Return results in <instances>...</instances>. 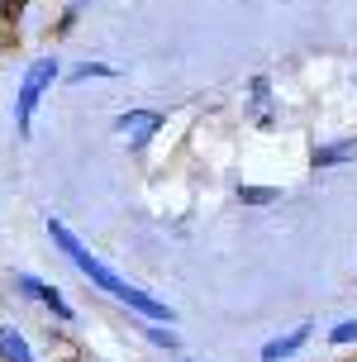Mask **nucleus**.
I'll use <instances>...</instances> for the list:
<instances>
[{"mask_svg": "<svg viewBox=\"0 0 357 362\" xmlns=\"http://www.w3.org/2000/svg\"><path fill=\"white\" fill-rule=\"evenodd\" d=\"M53 238L62 243V253H67L71 262H76V267L86 272V276H90V281H95L100 291H110L115 300H124V305H134L139 315H148V320H172V310H167V305H158L153 296H143L139 286H129V281H119V276H115V272H110L105 262H95V257H90L86 248H81V243H76V238H71L67 229H62V224H53Z\"/></svg>", "mask_w": 357, "mask_h": 362, "instance_id": "f257e3e1", "label": "nucleus"}, {"mask_svg": "<svg viewBox=\"0 0 357 362\" xmlns=\"http://www.w3.org/2000/svg\"><path fill=\"white\" fill-rule=\"evenodd\" d=\"M53 76H57V62H53V57H43V62H34V67H29L24 86H19V100H15V119H19V129H29V115H34L38 95L48 90V81H53Z\"/></svg>", "mask_w": 357, "mask_h": 362, "instance_id": "f03ea898", "label": "nucleus"}, {"mask_svg": "<svg viewBox=\"0 0 357 362\" xmlns=\"http://www.w3.org/2000/svg\"><path fill=\"white\" fill-rule=\"evenodd\" d=\"M158 129H162V115H153V110H134V115L119 119V139H124L129 148H139V144H148Z\"/></svg>", "mask_w": 357, "mask_h": 362, "instance_id": "7ed1b4c3", "label": "nucleus"}, {"mask_svg": "<svg viewBox=\"0 0 357 362\" xmlns=\"http://www.w3.org/2000/svg\"><path fill=\"white\" fill-rule=\"evenodd\" d=\"M305 339H310V329H305V325H300V329H291L286 339H271V344L262 348V358H267V362H281V358H291V353H295Z\"/></svg>", "mask_w": 357, "mask_h": 362, "instance_id": "20e7f679", "label": "nucleus"}, {"mask_svg": "<svg viewBox=\"0 0 357 362\" xmlns=\"http://www.w3.org/2000/svg\"><path fill=\"white\" fill-rule=\"evenodd\" d=\"M348 158H357V144H353V139H343V144H324V148H315V167H339V163H348Z\"/></svg>", "mask_w": 357, "mask_h": 362, "instance_id": "39448f33", "label": "nucleus"}, {"mask_svg": "<svg viewBox=\"0 0 357 362\" xmlns=\"http://www.w3.org/2000/svg\"><path fill=\"white\" fill-rule=\"evenodd\" d=\"M0 362H34L29 358V344L19 339L15 329H0Z\"/></svg>", "mask_w": 357, "mask_h": 362, "instance_id": "423d86ee", "label": "nucleus"}, {"mask_svg": "<svg viewBox=\"0 0 357 362\" xmlns=\"http://www.w3.org/2000/svg\"><path fill=\"white\" fill-rule=\"evenodd\" d=\"M24 291H29V296H38V300H43V305L53 310L57 320H71V310H67V305H62V296H57V291H53V286H38L34 276H24Z\"/></svg>", "mask_w": 357, "mask_h": 362, "instance_id": "0eeeda50", "label": "nucleus"}, {"mask_svg": "<svg viewBox=\"0 0 357 362\" xmlns=\"http://www.w3.org/2000/svg\"><path fill=\"white\" fill-rule=\"evenodd\" d=\"M238 196L248 200V205H267V200H271V191H267V186H243Z\"/></svg>", "mask_w": 357, "mask_h": 362, "instance_id": "6e6552de", "label": "nucleus"}, {"mask_svg": "<svg viewBox=\"0 0 357 362\" xmlns=\"http://www.w3.org/2000/svg\"><path fill=\"white\" fill-rule=\"evenodd\" d=\"M110 67H100V62H81V67H76V81H86V76H105Z\"/></svg>", "mask_w": 357, "mask_h": 362, "instance_id": "1a4fd4ad", "label": "nucleus"}, {"mask_svg": "<svg viewBox=\"0 0 357 362\" xmlns=\"http://www.w3.org/2000/svg\"><path fill=\"white\" fill-rule=\"evenodd\" d=\"M353 339H357V325H353V320L334 329V344H353Z\"/></svg>", "mask_w": 357, "mask_h": 362, "instance_id": "9d476101", "label": "nucleus"}, {"mask_svg": "<svg viewBox=\"0 0 357 362\" xmlns=\"http://www.w3.org/2000/svg\"><path fill=\"white\" fill-rule=\"evenodd\" d=\"M153 344H158V348H177V339H172V334H162V329H153Z\"/></svg>", "mask_w": 357, "mask_h": 362, "instance_id": "9b49d317", "label": "nucleus"}]
</instances>
